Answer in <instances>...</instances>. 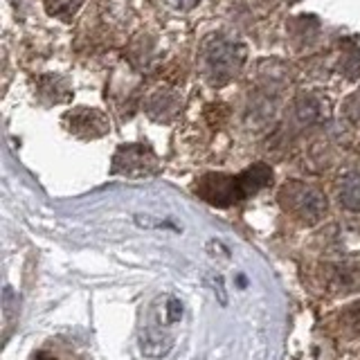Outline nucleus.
I'll list each match as a JSON object with an SVG mask.
<instances>
[{"label": "nucleus", "mask_w": 360, "mask_h": 360, "mask_svg": "<svg viewBox=\"0 0 360 360\" xmlns=\"http://www.w3.org/2000/svg\"><path fill=\"white\" fill-rule=\"evenodd\" d=\"M243 45L223 37H214L212 41H207L205 50H202V70H205L210 84L221 86L230 82L232 77H236V72L243 65Z\"/></svg>", "instance_id": "nucleus-1"}, {"label": "nucleus", "mask_w": 360, "mask_h": 360, "mask_svg": "<svg viewBox=\"0 0 360 360\" xmlns=\"http://www.w3.org/2000/svg\"><path fill=\"white\" fill-rule=\"evenodd\" d=\"M279 205L288 212L290 217H295L300 223L315 225L324 219L326 214V198L324 194L313 185L307 183H297V180H290L284 187L279 189Z\"/></svg>", "instance_id": "nucleus-2"}, {"label": "nucleus", "mask_w": 360, "mask_h": 360, "mask_svg": "<svg viewBox=\"0 0 360 360\" xmlns=\"http://www.w3.org/2000/svg\"><path fill=\"white\" fill-rule=\"evenodd\" d=\"M196 194L214 207H230L245 196L241 178L230 174H205L196 180Z\"/></svg>", "instance_id": "nucleus-3"}, {"label": "nucleus", "mask_w": 360, "mask_h": 360, "mask_svg": "<svg viewBox=\"0 0 360 360\" xmlns=\"http://www.w3.org/2000/svg\"><path fill=\"white\" fill-rule=\"evenodd\" d=\"M160 169L158 155L144 144H122L112 155V174H122L129 178L153 176Z\"/></svg>", "instance_id": "nucleus-4"}, {"label": "nucleus", "mask_w": 360, "mask_h": 360, "mask_svg": "<svg viewBox=\"0 0 360 360\" xmlns=\"http://www.w3.org/2000/svg\"><path fill=\"white\" fill-rule=\"evenodd\" d=\"M65 124H68V129H70V133L86 140L101 138V135H106L110 131L108 117L104 112L97 108H86V106L65 112Z\"/></svg>", "instance_id": "nucleus-5"}, {"label": "nucleus", "mask_w": 360, "mask_h": 360, "mask_svg": "<svg viewBox=\"0 0 360 360\" xmlns=\"http://www.w3.org/2000/svg\"><path fill=\"white\" fill-rule=\"evenodd\" d=\"M180 97L174 90H155V93L146 99V115L155 122H169L176 117V112L180 110Z\"/></svg>", "instance_id": "nucleus-6"}, {"label": "nucleus", "mask_w": 360, "mask_h": 360, "mask_svg": "<svg viewBox=\"0 0 360 360\" xmlns=\"http://www.w3.org/2000/svg\"><path fill=\"white\" fill-rule=\"evenodd\" d=\"M27 360H90V358L84 352H79L75 345L56 338V340H48L39 349H34Z\"/></svg>", "instance_id": "nucleus-7"}, {"label": "nucleus", "mask_w": 360, "mask_h": 360, "mask_svg": "<svg viewBox=\"0 0 360 360\" xmlns=\"http://www.w3.org/2000/svg\"><path fill=\"white\" fill-rule=\"evenodd\" d=\"M239 178H241L245 196H255L259 189H264L273 183V169L259 162V165L248 167L243 174H239Z\"/></svg>", "instance_id": "nucleus-8"}, {"label": "nucleus", "mask_w": 360, "mask_h": 360, "mask_svg": "<svg viewBox=\"0 0 360 360\" xmlns=\"http://www.w3.org/2000/svg\"><path fill=\"white\" fill-rule=\"evenodd\" d=\"M338 196H340V202L347 210H360V167L345 176Z\"/></svg>", "instance_id": "nucleus-9"}, {"label": "nucleus", "mask_w": 360, "mask_h": 360, "mask_svg": "<svg viewBox=\"0 0 360 360\" xmlns=\"http://www.w3.org/2000/svg\"><path fill=\"white\" fill-rule=\"evenodd\" d=\"M172 347V338L165 335L158 329H144L142 331V352L146 356H162Z\"/></svg>", "instance_id": "nucleus-10"}, {"label": "nucleus", "mask_w": 360, "mask_h": 360, "mask_svg": "<svg viewBox=\"0 0 360 360\" xmlns=\"http://www.w3.org/2000/svg\"><path fill=\"white\" fill-rule=\"evenodd\" d=\"M82 5H84V0H45L48 14L61 20H70Z\"/></svg>", "instance_id": "nucleus-11"}, {"label": "nucleus", "mask_w": 360, "mask_h": 360, "mask_svg": "<svg viewBox=\"0 0 360 360\" xmlns=\"http://www.w3.org/2000/svg\"><path fill=\"white\" fill-rule=\"evenodd\" d=\"M345 322L349 329H354L356 333H360V304H354L345 311Z\"/></svg>", "instance_id": "nucleus-12"}, {"label": "nucleus", "mask_w": 360, "mask_h": 360, "mask_svg": "<svg viewBox=\"0 0 360 360\" xmlns=\"http://www.w3.org/2000/svg\"><path fill=\"white\" fill-rule=\"evenodd\" d=\"M165 3L176 7V9H189V7H194L196 3H200V0H165Z\"/></svg>", "instance_id": "nucleus-13"}, {"label": "nucleus", "mask_w": 360, "mask_h": 360, "mask_svg": "<svg viewBox=\"0 0 360 360\" xmlns=\"http://www.w3.org/2000/svg\"><path fill=\"white\" fill-rule=\"evenodd\" d=\"M354 101H356V104H358V108H354V106H349V115H352V117H354V122H356V124H358V127H360V97H356Z\"/></svg>", "instance_id": "nucleus-14"}]
</instances>
